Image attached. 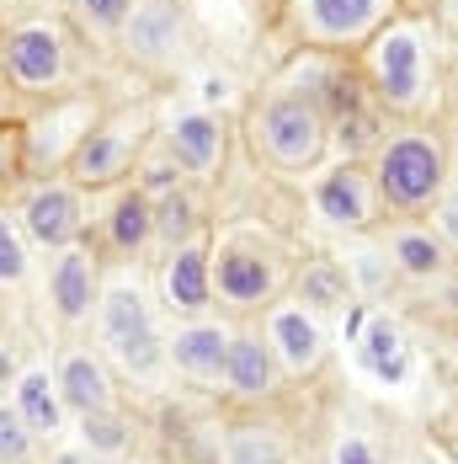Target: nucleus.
I'll use <instances>...</instances> for the list:
<instances>
[{
	"instance_id": "cd10ccee",
	"label": "nucleus",
	"mask_w": 458,
	"mask_h": 464,
	"mask_svg": "<svg viewBox=\"0 0 458 464\" xmlns=\"http://www.w3.org/2000/svg\"><path fill=\"white\" fill-rule=\"evenodd\" d=\"M33 283V240L22 230L16 208L0 203V294H22Z\"/></svg>"
},
{
	"instance_id": "412c9836",
	"label": "nucleus",
	"mask_w": 458,
	"mask_h": 464,
	"mask_svg": "<svg viewBox=\"0 0 458 464\" xmlns=\"http://www.w3.org/2000/svg\"><path fill=\"white\" fill-rule=\"evenodd\" d=\"M11 406L22 411L27 432H33L38 443H53L59 432H70V411H64V401H59V384H53L48 358H33L27 369H16V379H11Z\"/></svg>"
},
{
	"instance_id": "ea45409f",
	"label": "nucleus",
	"mask_w": 458,
	"mask_h": 464,
	"mask_svg": "<svg viewBox=\"0 0 458 464\" xmlns=\"http://www.w3.org/2000/svg\"><path fill=\"white\" fill-rule=\"evenodd\" d=\"M448 464H458V438H448Z\"/></svg>"
},
{
	"instance_id": "473e14b6",
	"label": "nucleus",
	"mask_w": 458,
	"mask_h": 464,
	"mask_svg": "<svg viewBox=\"0 0 458 464\" xmlns=\"http://www.w3.org/2000/svg\"><path fill=\"white\" fill-rule=\"evenodd\" d=\"M33 454H38V438L27 432V421L11 406V395H0V464H27Z\"/></svg>"
},
{
	"instance_id": "e433bc0d",
	"label": "nucleus",
	"mask_w": 458,
	"mask_h": 464,
	"mask_svg": "<svg viewBox=\"0 0 458 464\" xmlns=\"http://www.w3.org/2000/svg\"><path fill=\"white\" fill-rule=\"evenodd\" d=\"M43 464H107V459H96L91 449H53Z\"/></svg>"
},
{
	"instance_id": "bb28decb",
	"label": "nucleus",
	"mask_w": 458,
	"mask_h": 464,
	"mask_svg": "<svg viewBox=\"0 0 458 464\" xmlns=\"http://www.w3.org/2000/svg\"><path fill=\"white\" fill-rule=\"evenodd\" d=\"M81 421V449H91L96 459H129L134 454V417L123 406H107V411H86Z\"/></svg>"
},
{
	"instance_id": "423d86ee",
	"label": "nucleus",
	"mask_w": 458,
	"mask_h": 464,
	"mask_svg": "<svg viewBox=\"0 0 458 464\" xmlns=\"http://www.w3.org/2000/svg\"><path fill=\"white\" fill-rule=\"evenodd\" d=\"M293 262L262 230H234L214 251V304L234 315H262L277 294H288Z\"/></svg>"
},
{
	"instance_id": "aec40b11",
	"label": "nucleus",
	"mask_w": 458,
	"mask_h": 464,
	"mask_svg": "<svg viewBox=\"0 0 458 464\" xmlns=\"http://www.w3.org/2000/svg\"><path fill=\"white\" fill-rule=\"evenodd\" d=\"M91 246L101 251V262H112V267H129L138 256H149V246H155V203L134 182L112 187V203L96 219Z\"/></svg>"
},
{
	"instance_id": "f257e3e1",
	"label": "nucleus",
	"mask_w": 458,
	"mask_h": 464,
	"mask_svg": "<svg viewBox=\"0 0 458 464\" xmlns=\"http://www.w3.org/2000/svg\"><path fill=\"white\" fill-rule=\"evenodd\" d=\"M367 96L389 112L415 123L432 102V22L395 11L358 53H352Z\"/></svg>"
},
{
	"instance_id": "39448f33",
	"label": "nucleus",
	"mask_w": 458,
	"mask_h": 464,
	"mask_svg": "<svg viewBox=\"0 0 458 464\" xmlns=\"http://www.w3.org/2000/svg\"><path fill=\"white\" fill-rule=\"evenodd\" d=\"M245 140H251V155L267 160L272 171L304 177L325 160L330 129H325V112L315 102L282 92V86H267L245 112Z\"/></svg>"
},
{
	"instance_id": "f3484780",
	"label": "nucleus",
	"mask_w": 458,
	"mask_h": 464,
	"mask_svg": "<svg viewBox=\"0 0 458 464\" xmlns=\"http://www.w3.org/2000/svg\"><path fill=\"white\" fill-rule=\"evenodd\" d=\"M229 336H234V325L219 321L214 310L192 315V321H171V331H166V369H177L192 390H219Z\"/></svg>"
},
{
	"instance_id": "7ed1b4c3",
	"label": "nucleus",
	"mask_w": 458,
	"mask_h": 464,
	"mask_svg": "<svg viewBox=\"0 0 458 464\" xmlns=\"http://www.w3.org/2000/svg\"><path fill=\"white\" fill-rule=\"evenodd\" d=\"M81 33L64 11L22 16L0 27V81L11 96H53L75 92L81 81Z\"/></svg>"
},
{
	"instance_id": "c85d7f7f",
	"label": "nucleus",
	"mask_w": 458,
	"mask_h": 464,
	"mask_svg": "<svg viewBox=\"0 0 458 464\" xmlns=\"http://www.w3.org/2000/svg\"><path fill=\"white\" fill-rule=\"evenodd\" d=\"M129 182H134L138 192L149 198V203H155L160 192H171V187H182V182H186V166L177 160V155H171V150H166V144H160V134H155V140L138 150L134 177H129Z\"/></svg>"
},
{
	"instance_id": "2eb2a0df",
	"label": "nucleus",
	"mask_w": 458,
	"mask_h": 464,
	"mask_svg": "<svg viewBox=\"0 0 458 464\" xmlns=\"http://www.w3.org/2000/svg\"><path fill=\"white\" fill-rule=\"evenodd\" d=\"M112 44L123 48V59L138 64V70H171V64H182L186 11L177 0H134L123 27L112 33Z\"/></svg>"
},
{
	"instance_id": "5701e85b",
	"label": "nucleus",
	"mask_w": 458,
	"mask_h": 464,
	"mask_svg": "<svg viewBox=\"0 0 458 464\" xmlns=\"http://www.w3.org/2000/svg\"><path fill=\"white\" fill-rule=\"evenodd\" d=\"M288 294L304 304V310H315V315H336V310H347L358 294H352V273L336 262V256H304L299 267H293V278H288Z\"/></svg>"
},
{
	"instance_id": "c9c22d12",
	"label": "nucleus",
	"mask_w": 458,
	"mask_h": 464,
	"mask_svg": "<svg viewBox=\"0 0 458 464\" xmlns=\"http://www.w3.org/2000/svg\"><path fill=\"white\" fill-rule=\"evenodd\" d=\"M43 11H59V0H0V27L22 16H43Z\"/></svg>"
},
{
	"instance_id": "f704fd0d",
	"label": "nucleus",
	"mask_w": 458,
	"mask_h": 464,
	"mask_svg": "<svg viewBox=\"0 0 458 464\" xmlns=\"http://www.w3.org/2000/svg\"><path fill=\"white\" fill-rule=\"evenodd\" d=\"M432 219H437L443 246H448V251H458V187H453V192H443V198L432 203Z\"/></svg>"
},
{
	"instance_id": "7c9ffc66",
	"label": "nucleus",
	"mask_w": 458,
	"mask_h": 464,
	"mask_svg": "<svg viewBox=\"0 0 458 464\" xmlns=\"http://www.w3.org/2000/svg\"><path fill=\"white\" fill-rule=\"evenodd\" d=\"M27 187V160H22V118H0V203H16Z\"/></svg>"
},
{
	"instance_id": "6e6552de",
	"label": "nucleus",
	"mask_w": 458,
	"mask_h": 464,
	"mask_svg": "<svg viewBox=\"0 0 458 464\" xmlns=\"http://www.w3.org/2000/svg\"><path fill=\"white\" fill-rule=\"evenodd\" d=\"M400 11V0H282V33L293 48L358 53Z\"/></svg>"
},
{
	"instance_id": "f8f14e48",
	"label": "nucleus",
	"mask_w": 458,
	"mask_h": 464,
	"mask_svg": "<svg viewBox=\"0 0 458 464\" xmlns=\"http://www.w3.org/2000/svg\"><path fill=\"white\" fill-rule=\"evenodd\" d=\"M256 325H262V336H267V347H272L282 379H315V373L325 369V358H330L325 321L315 310H304L293 294H277L272 304L262 310Z\"/></svg>"
},
{
	"instance_id": "72a5a7b5",
	"label": "nucleus",
	"mask_w": 458,
	"mask_h": 464,
	"mask_svg": "<svg viewBox=\"0 0 458 464\" xmlns=\"http://www.w3.org/2000/svg\"><path fill=\"white\" fill-rule=\"evenodd\" d=\"M330 464H378V449L367 443V432H341L336 438V454Z\"/></svg>"
},
{
	"instance_id": "58836bf2",
	"label": "nucleus",
	"mask_w": 458,
	"mask_h": 464,
	"mask_svg": "<svg viewBox=\"0 0 458 464\" xmlns=\"http://www.w3.org/2000/svg\"><path fill=\"white\" fill-rule=\"evenodd\" d=\"M0 118H11V92H5V81H0Z\"/></svg>"
},
{
	"instance_id": "4c0bfd02",
	"label": "nucleus",
	"mask_w": 458,
	"mask_h": 464,
	"mask_svg": "<svg viewBox=\"0 0 458 464\" xmlns=\"http://www.w3.org/2000/svg\"><path fill=\"white\" fill-rule=\"evenodd\" d=\"M11 379H16V353H11V347H0V395L11 390Z\"/></svg>"
},
{
	"instance_id": "6ab92c4d",
	"label": "nucleus",
	"mask_w": 458,
	"mask_h": 464,
	"mask_svg": "<svg viewBox=\"0 0 458 464\" xmlns=\"http://www.w3.org/2000/svg\"><path fill=\"white\" fill-rule=\"evenodd\" d=\"M155 134H160V144L186 166L192 182H214V177L224 171L229 129H224L219 112H208V107H182V112H171Z\"/></svg>"
},
{
	"instance_id": "0eeeda50",
	"label": "nucleus",
	"mask_w": 458,
	"mask_h": 464,
	"mask_svg": "<svg viewBox=\"0 0 458 464\" xmlns=\"http://www.w3.org/2000/svg\"><path fill=\"white\" fill-rule=\"evenodd\" d=\"M155 140V118L149 107H118V112H101L91 129L81 134L75 155L64 160V177L86 192H112L134 177L138 150Z\"/></svg>"
},
{
	"instance_id": "9b49d317",
	"label": "nucleus",
	"mask_w": 458,
	"mask_h": 464,
	"mask_svg": "<svg viewBox=\"0 0 458 464\" xmlns=\"http://www.w3.org/2000/svg\"><path fill=\"white\" fill-rule=\"evenodd\" d=\"M155 288H160V304H166L171 321L208 315L214 310V235L197 230L177 246H160Z\"/></svg>"
},
{
	"instance_id": "4be33fe9",
	"label": "nucleus",
	"mask_w": 458,
	"mask_h": 464,
	"mask_svg": "<svg viewBox=\"0 0 458 464\" xmlns=\"http://www.w3.org/2000/svg\"><path fill=\"white\" fill-rule=\"evenodd\" d=\"M378 240H384L389 267L406 273V278L426 283V278H443V273H448V246H443V235L432 230V225L406 219V225H389Z\"/></svg>"
},
{
	"instance_id": "2f4dec72",
	"label": "nucleus",
	"mask_w": 458,
	"mask_h": 464,
	"mask_svg": "<svg viewBox=\"0 0 458 464\" xmlns=\"http://www.w3.org/2000/svg\"><path fill=\"white\" fill-rule=\"evenodd\" d=\"M224 464H288V449L267 427H240L224 449Z\"/></svg>"
},
{
	"instance_id": "79ce46f5",
	"label": "nucleus",
	"mask_w": 458,
	"mask_h": 464,
	"mask_svg": "<svg viewBox=\"0 0 458 464\" xmlns=\"http://www.w3.org/2000/svg\"><path fill=\"white\" fill-rule=\"evenodd\" d=\"M453 369H458V353H453Z\"/></svg>"
},
{
	"instance_id": "c756f323",
	"label": "nucleus",
	"mask_w": 458,
	"mask_h": 464,
	"mask_svg": "<svg viewBox=\"0 0 458 464\" xmlns=\"http://www.w3.org/2000/svg\"><path fill=\"white\" fill-rule=\"evenodd\" d=\"M129 5H134V0H64V16L75 22L81 38H112V33L123 27Z\"/></svg>"
},
{
	"instance_id": "f03ea898",
	"label": "nucleus",
	"mask_w": 458,
	"mask_h": 464,
	"mask_svg": "<svg viewBox=\"0 0 458 464\" xmlns=\"http://www.w3.org/2000/svg\"><path fill=\"white\" fill-rule=\"evenodd\" d=\"M367 171H373L384 214L415 219V214H432V203L448 192L453 155H448V140L432 123L415 118V123H400L378 140V150L367 155Z\"/></svg>"
},
{
	"instance_id": "4468645a",
	"label": "nucleus",
	"mask_w": 458,
	"mask_h": 464,
	"mask_svg": "<svg viewBox=\"0 0 458 464\" xmlns=\"http://www.w3.org/2000/svg\"><path fill=\"white\" fill-rule=\"evenodd\" d=\"M310 203H315V219L336 235H367V230H378V219H384V203H378L367 160H341L325 177H315Z\"/></svg>"
},
{
	"instance_id": "1a4fd4ad",
	"label": "nucleus",
	"mask_w": 458,
	"mask_h": 464,
	"mask_svg": "<svg viewBox=\"0 0 458 464\" xmlns=\"http://www.w3.org/2000/svg\"><path fill=\"white\" fill-rule=\"evenodd\" d=\"M16 219L33 240V251H64L75 240H86L91 230V203L86 187H75L70 177H33L16 192Z\"/></svg>"
},
{
	"instance_id": "393cba45",
	"label": "nucleus",
	"mask_w": 458,
	"mask_h": 464,
	"mask_svg": "<svg viewBox=\"0 0 458 464\" xmlns=\"http://www.w3.org/2000/svg\"><path fill=\"white\" fill-rule=\"evenodd\" d=\"M325 129H330V144H336L341 160H367V155L378 150V140L389 134V112H384L373 96H358V102L341 107Z\"/></svg>"
},
{
	"instance_id": "a878e982",
	"label": "nucleus",
	"mask_w": 458,
	"mask_h": 464,
	"mask_svg": "<svg viewBox=\"0 0 458 464\" xmlns=\"http://www.w3.org/2000/svg\"><path fill=\"white\" fill-rule=\"evenodd\" d=\"M197 230H208V198H203V187L186 177L182 187L155 198V246H177V240H186Z\"/></svg>"
},
{
	"instance_id": "20e7f679",
	"label": "nucleus",
	"mask_w": 458,
	"mask_h": 464,
	"mask_svg": "<svg viewBox=\"0 0 458 464\" xmlns=\"http://www.w3.org/2000/svg\"><path fill=\"white\" fill-rule=\"evenodd\" d=\"M96 347L112 363V373L155 384L166 373V331L155 321V304L144 294V283L118 267L112 278H101V299H96Z\"/></svg>"
},
{
	"instance_id": "a211bd4d",
	"label": "nucleus",
	"mask_w": 458,
	"mask_h": 464,
	"mask_svg": "<svg viewBox=\"0 0 458 464\" xmlns=\"http://www.w3.org/2000/svg\"><path fill=\"white\" fill-rule=\"evenodd\" d=\"M282 384H288V379H282V369H277V358H272V347H267V336H262V325H234L219 390H224L234 406H272L277 395H282Z\"/></svg>"
},
{
	"instance_id": "ddd939ff",
	"label": "nucleus",
	"mask_w": 458,
	"mask_h": 464,
	"mask_svg": "<svg viewBox=\"0 0 458 464\" xmlns=\"http://www.w3.org/2000/svg\"><path fill=\"white\" fill-rule=\"evenodd\" d=\"M101 278H107V262L91 240H75L64 251H53L48 262V310L64 336H81L96 321V299H101Z\"/></svg>"
},
{
	"instance_id": "b1692460",
	"label": "nucleus",
	"mask_w": 458,
	"mask_h": 464,
	"mask_svg": "<svg viewBox=\"0 0 458 464\" xmlns=\"http://www.w3.org/2000/svg\"><path fill=\"white\" fill-rule=\"evenodd\" d=\"M358 358L363 369L378 379V384H406L411 373V342L395 315H367L363 331H358Z\"/></svg>"
},
{
	"instance_id": "dca6fc26",
	"label": "nucleus",
	"mask_w": 458,
	"mask_h": 464,
	"mask_svg": "<svg viewBox=\"0 0 458 464\" xmlns=\"http://www.w3.org/2000/svg\"><path fill=\"white\" fill-rule=\"evenodd\" d=\"M53 369V384H59V401L70 417H86V411H107V406H123L118 395V373L101 358L96 342H81V336H64L48 358Z\"/></svg>"
},
{
	"instance_id": "a19ab883",
	"label": "nucleus",
	"mask_w": 458,
	"mask_h": 464,
	"mask_svg": "<svg viewBox=\"0 0 458 464\" xmlns=\"http://www.w3.org/2000/svg\"><path fill=\"white\" fill-rule=\"evenodd\" d=\"M123 464H160V459H123Z\"/></svg>"
},
{
	"instance_id": "37998d69",
	"label": "nucleus",
	"mask_w": 458,
	"mask_h": 464,
	"mask_svg": "<svg viewBox=\"0 0 458 464\" xmlns=\"http://www.w3.org/2000/svg\"><path fill=\"white\" fill-rule=\"evenodd\" d=\"M27 464H38V459H27Z\"/></svg>"
},
{
	"instance_id": "9d476101",
	"label": "nucleus",
	"mask_w": 458,
	"mask_h": 464,
	"mask_svg": "<svg viewBox=\"0 0 458 464\" xmlns=\"http://www.w3.org/2000/svg\"><path fill=\"white\" fill-rule=\"evenodd\" d=\"M101 118L96 96L86 92H64L53 96L38 118L22 123V160H27V182L33 177H48V171H64V160L75 155L81 134Z\"/></svg>"
}]
</instances>
